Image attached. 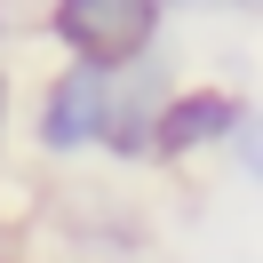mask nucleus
Here are the masks:
<instances>
[{
	"mask_svg": "<svg viewBox=\"0 0 263 263\" xmlns=\"http://www.w3.org/2000/svg\"><path fill=\"white\" fill-rule=\"evenodd\" d=\"M112 88H120V64H64V56H56L32 80V104L16 112L32 160H48V167L96 160L104 128H112Z\"/></svg>",
	"mask_w": 263,
	"mask_h": 263,
	"instance_id": "obj_1",
	"label": "nucleus"
},
{
	"mask_svg": "<svg viewBox=\"0 0 263 263\" xmlns=\"http://www.w3.org/2000/svg\"><path fill=\"white\" fill-rule=\"evenodd\" d=\"M176 0H48L40 8V40L64 64H136V56L167 48Z\"/></svg>",
	"mask_w": 263,
	"mask_h": 263,
	"instance_id": "obj_2",
	"label": "nucleus"
},
{
	"mask_svg": "<svg viewBox=\"0 0 263 263\" xmlns=\"http://www.w3.org/2000/svg\"><path fill=\"white\" fill-rule=\"evenodd\" d=\"M247 96L231 80H176L152 112V167H192V160H215L239 128Z\"/></svg>",
	"mask_w": 263,
	"mask_h": 263,
	"instance_id": "obj_3",
	"label": "nucleus"
},
{
	"mask_svg": "<svg viewBox=\"0 0 263 263\" xmlns=\"http://www.w3.org/2000/svg\"><path fill=\"white\" fill-rule=\"evenodd\" d=\"M223 160L239 167V183H255V192H263V96L239 112V128H231V144H223Z\"/></svg>",
	"mask_w": 263,
	"mask_h": 263,
	"instance_id": "obj_4",
	"label": "nucleus"
},
{
	"mask_svg": "<svg viewBox=\"0 0 263 263\" xmlns=\"http://www.w3.org/2000/svg\"><path fill=\"white\" fill-rule=\"evenodd\" d=\"M16 112H24V80H16V64H8V48H0V160L16 144Z\"/></svg>",
	"mask_w": 263,
	"mask_h": 263,
	"instance_id": "obj_5",
	"label": "nucleus"
},
{
	"mask_svg": "<svg viewBox=\"0 0 263 263\" xmlns=\"http://www.w3.org/2000/svg\"><path fill=\"white\" fill-rule=\"evenodd\" d=\"M0 263H24V223H16L8 199H0Z\"/></svg>",
	"mask_w": 263,
	"mask_h": 263,
	"instance_id": "obj_6",
	"label": "nucleus"
},
{
	"mask_svg": "<svg viewBox=\"0 0 263 263\" xmlns=\"http://www.w3.org/2000/svg\"><path fill=\"white\" fill-rule=\"evenodd\" d=\"M8 40H16V8L0 0V48H8Z\"/></svg>",
	"mask_w": 263,
	"mask_h": 263,
	"instance_id": "obj_7",
	"label": "nucleus"
},
{
	"mask_svg": "<svg viewBox=\"0 0 263 263\" xmlns=\"http://www.w3.org/2000/svg\"><path fill=\"white\" fill-rule=\"evenodd\" d=\"M215 8H239V16H263V0H215Z\"/></svg>",
	"mask_w": 263,
	"mask_h": 263,
	"instance_id": "obj_8",
	"label": "nucleus"
},
{
	"mask_svg": "<svg viewBox=\"0 0 263 263\" xmlns=\"http://www.w3.org/2000/svg\"><path fill=\"white\" fill-rule=\"evenodd\" d=\"M176 8H208V0H176Z\"/></svg>",
	"mask_w": 263,
	"mask_h": 263,
	"instance_id": "obj_9",
	"label": "nucleus"
}]
</instances>
